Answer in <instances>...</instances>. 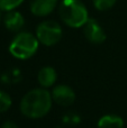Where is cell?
<instances>
[{"label":"cell","instance_id":"cell-1","mask_svg":"<svg viewBox=\"0 0 127 128\" xmlns=\"http://www.w3.org/2000/svg\"><path fill=\"white\" fill-rule=\"evenodd\" d=\"M53 106V98L47 89L36 88L28 91L20 101V111L29 119H40L48 115Z\"/></svg>","mask_w":127,"mask_h":128},{"label":"cell","instance_id":"cell-2","mask_svg":"<svg viewBox=\"0 0 127 128\" xmlns=\"http://www.w3.org/2000/svg\"><path fill=\"white\" fill-rule=\"evenodd\" d=\"M61 20L71 28H80L89 20V14L80 0H62L58 7Z\"/></svg>","mask_w":127,"mask_h":128},{"label":"cell","instance_id":"cell-3","mask_svg":"<svg viewBox=\"0 0 127 128\" xmlns=\"http://www.w3.org/2000/svg\"><path fill=\"white\" fill-rule=\"evenodd\" d=\"M40 42L36 35L27 32H20L14 37L9 45V52L18 60H28L38 51Z\"/></svg>","mask_w":127,"mask_h":128},{"label":"cell","instance_id":"cell-4","mask_svg":"<svg viewBox=\"0 0 127 128\" xmlns=\"http://www.w3.org/2000/svg\"><path fill=\"white\" fill-rule=\"evenodd\" d=\"M63 36L62 27L58 22L54 20H45L40 22L36 28V37L40 44L44 46H54L56 45Z\"/></svg>","mask_w":127,"mask_h":128},{"label":"cell","instance_id":"cell-5","mask_svg":"<svg viewBox=\"0 0 127 128\" xmlns=\"http://www.w3.org/2000/svg\"><path fill=\"white\" fill-rule=\"evenodd\" d=\"M53 102L61 107H70L76 101V92L68 84H58L51 92Z\"/></svg>","mask_w":127,"mask_h":128},{"label":"cell","instance_id":"cell-6","mask_svg":"<svg viewBox=\"0 0 127 128\" xmlns=\"http://www.w3.org/2000/svg\"><path fill=\"white\" fill-rule=\"evenodd\" d=\"M83 34L86 38L92 44H102L107 38L104 28L99 25L97 20L91 19V18H89V20L83 26Z\"/></svg>","mask_w":127,"mask_h":128},{"label":"cell","instance_id":"cell-7","mask_svg":"<svg viewBox=\"0 0 127 128\" xmlns=\"http://www.w3.org/2000/svg\"><path fill=\"white\" fill-rule=\"evenodd\" d=\"M58 6V0H30L29 9L37 17H46L51 15Z\"/></svg>","mask_w":127,"mask_h":128},{"label":"cell","instance_id":"cell-8","mask_svg":"<svg viewBox=\"0 0 127 128\" xmlns=\"http://www.w3.org/2000/svg\"><path fill=\"white\" fill-rule=\"evenodd\" d=\"M4 24L8 30L12 33H20L25 26V18L22 14L16 10L7 11L4 16Z\"/></svg>","mask_w":127,"mask_h":128},{"label":"cell","instance_id":"cell-9","mask_svg":"<svg viewBox=\"0 0 127 128\" xmlns=\"http://www.w3.org/2000/svg\"><path fill=\"white\" fill-rule=\"evenodd\" d=\"M58 80V73L55 68L52 66H44L38 71L37 74V81L40 83V88L48 89L55 84Z\"/></svg>","mask_w":127,"mask_h":128},{"label":"cell","instance_id":"cell-10","mask_svg":"<svg viewBox=\"0 0 127 128\" xmlns=\"http://www.w3.org/2000/svg\"><path fill=\"white\" fill-rule=\"evenodd\" d=\"M124 119L117 115H105L99 119L98 128H124Z\"/></svg>","mask_w":127,"mask_h":128},{"label":"cell","instance_id":"cell-11","mask_svg":"<svg viewBox=\"0 0 127 128\" xmlns=\"http://www.w3.org/2000/svg\"><path fill=\"white\" fill-rule=\"evenodd\" d=\"M11 104H12L11 97L7 92L0 90V114L8 111L10 109Z\"/></svg>","mask_w":127,"mask_h":128},{"label":"cell","instance_id":"cell-12","mask_svg":"<svg viewBox=\"0 0 127 128\" xmlns=\"http://www.w3.org/2000/svg\"><path fill=\"white\" fill-rule=\"evenodd\" d=\"M25 0H0V10L6 11V12L15 10Z\"/></svg>","mask_w":127,"mask_h":128},{"label":"cell","instance_id":"cell-13","mask_svg":"<svg viewBox=\"0 0 127 128\" xmlns=\"http://www.w3.org/2000/svg\"><path fill=\"white\" fill-rule=\"evenodd\" d=\"M92 2H94V6L97 10L106 11L115 6L117 0H92Z\"/></svg>","mask_w":127,"mask_h":128},{"label":"cell","instance_id":"cell-14","mask_svg":"<svg viewBox=\"0 0 127 128\" xmlns=\"http://www.w3.org/2000/svg\"><path fill=\"white\" fill-rule=\"evenodd\" d=\"M1 128H19L17 124H15L14 122H6L1 126Z\"/></svg>","mask_w":127,"mask_h":128},{"label":"cell","instance_id":"cell-15","mask_svg":"<svg viewBox=\"0 0 127 128\" xmlns=\"http://www.w3.org/2000/svg\"><path fill=\"white\" fill-rule=\"evenodd\" d=\"M4 22V15H2V10H0V22Z\"/></svg>","mask_w":127,"mask_h":128}]
</instances>
